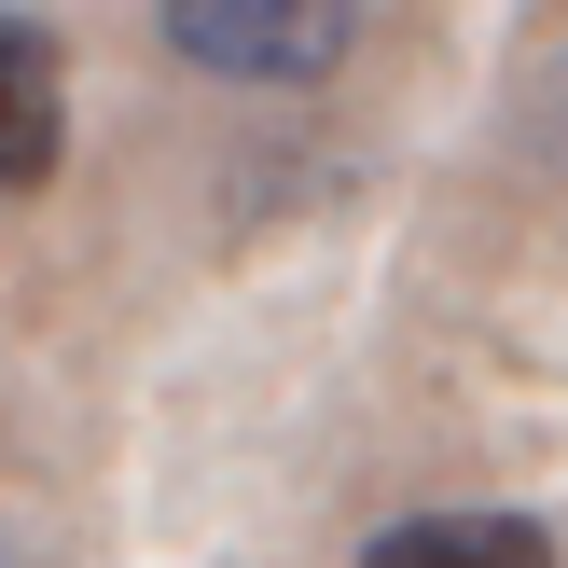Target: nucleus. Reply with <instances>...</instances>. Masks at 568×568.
Wrapping results in <instances>:
<instances>
[{
  "label": "nucleus",
  "instance_id": "obj_2",
  "mask_svg": "<svg viewBox=\"0 0 568 568\" xmlns=\"http://www.w3.org/2000/svg\"><path fill=\"white\" fill-rule=\"evenodd\" d=\"M55 139H70V70L28 14H0V194L55 181Z\"/></svg>",
  "mask_w": 568,
  "mask_h": 568
},
{
  "label": "nucleus",
  "instance_id": "obj_4",
  "mask_svg": "<svg viewBox=\"0 0 568 568\" xmlns=\"http://www.w3.org/2000/svg\"><path fill=\"white\" fill-rule=\"evenodd\" d=\"M0 568H14V541H0Z\"/></svg>",
  "mask_w": 568,
  "mask_h": 568
},
{
  "label": "nucleus",
  "instance_id": "obj_1",
  "mask_svg": "<svg viewBox=\"0 0 568 568\" xmlns=\"http://www.w3.org/2000/svg\"><path fill=\"white\" fill-rule=\"evenodd\" d=\"M361 42V0H166V55L222 83H320L347 70Z\"/></svg>",
  "mask_w": 568,
  "mask_h": 568
},
{
  "label": "nucleus",
  "instance_id": "obj_3",
  "mask_svg": "<svg viewBox=\"0 0 568 568\" xmlns=\"http://www.w3.org/2000/svg\"><path fill=\"white\" fill-rule=\"evenodd\" d=\"M361 568H555V541L527 514H403L361 541Z\"/></svg>",
  "mask_w": 568,
  "mask_h": 568
}]
</instances>
